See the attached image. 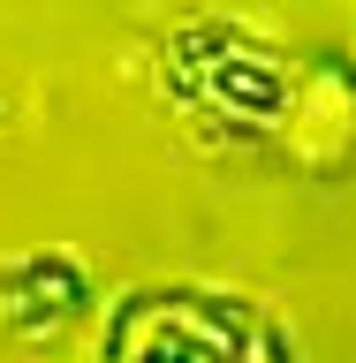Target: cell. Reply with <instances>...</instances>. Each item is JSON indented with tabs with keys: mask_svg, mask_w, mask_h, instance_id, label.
<instances>
[{
	"mask_svg": "<svg viewBox=\"0 0 356 363\" xmlns=\"http://www.w3.org/2000/svg\"><path fill=\"white\" fill-rule=\"evenodd\" d=\"M129 363H258V348L235 318L175 303V311L144 318V333L129 340Z\"/></svg>",
	"mask_w": 356,
	"mask_h": 363,
	"instance_id": "1",
	"label": "cell"
}]
</instances>
